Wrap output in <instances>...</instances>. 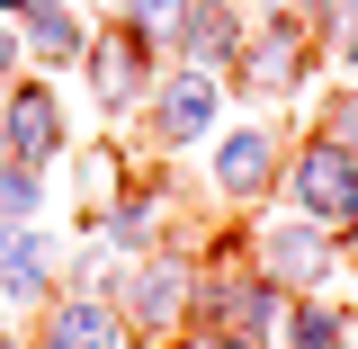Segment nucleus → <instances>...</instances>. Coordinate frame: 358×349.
Returning a JSON list of instances; mask_svg holds the SVG:
<instances>
[{
    "label": "nucleus",
    "mask_w": 358,
    "mask_h": 349,
    "mask_svg": "<svg viewBox=\"0 0 358 349\" xmlns=\"http://www.w3.org/2000/svg\"><path fill=\"white\" fill-rule=\"evenodd\" d=\"M36 197H45V171L0 162V233H9V224H36Z\"/></svg>",
    "instance_id": "2eb2a0df"
},
{
    "label": "nucleus",
    "mask_w": 358,
    "mask_h": 349,
    "mask_svg": "<svg viewBox=\"0 0 358 349\" xmlns=\"http://www.w3.org/2000/svg\"><path fill=\"white\" fill-rule=\"evenodd\" d=\"M152 72H162V54L134 45L126 27H108V36L81 45V81H90V99H99V117H134V108L152 99Z\"/></svg>",
    "instance_id": "0eeeda50"
},
{
    "label": "nucleus",
    "mask_w": 358,
    "mask_h": 349,
    "mask_svg": "<svg viewBox=\"0 0 358 349\" xmlns=\"http://www.w3.org/2000/svg\"><path fill=\"white\" fill-rule=\"evenodd\" d=\"M0 349H36V341H18V332H0Z\"/></svg>",
    "instance_id": "aec40b11"
},
{
    "label": "nucleus",
    "mask_w": 358,
    "mask_h": 349,
    "mask_svg": "<svg viewBox=\"0 0 358 349\" xmlns=\"http://www.w3.org/2000/svg\"><path fill=\"white\" fill-rule=\"evenodd\" d=\"M18 45L36 54V72H63V63H81L90 18L72 9V0H18Z\"/></svg>",
    "instance_id": "9b49d317"
},
{
    "label": "nucleus",
    "mask_w": 358,
    "mask_h": 349,
    "mask_svg": "<svg viewBox=\"0 0 358 349\" xmlns=\"http://www.w3.org/2000/svg\"><path fill=\"white\" fill-rule=\"evenodd\" d=\"M36 349H126V322L108 296H81V287H54L36 305Z\"/></svg>",
    "instance_id": "1a4fd4ad"
},
{
    "label": "nucleus",
    "mask_w": 358,
    "mask_h": 349,
    "mask_svg": "<svg viewBox=\"0 0 358 349\" xmlns=\"http://www.w3.org/2000/svg\"><path fill=\"white\" fill-rule=\"evenodd\" d=\"M117 322H126L134 349H171L188 322H197V251H179V242H152V251H134L117 269Z\"/></svg>",
    "instance_id": "f257e3e1"
},
{
    "label": "nucleus",
    "mask_w": 358,
    "mask_h": 349,
    "mask_svg": "<svg viewBox=\"0 0 358 349\" xmlns=\"http://www.w3.org/2000/svg\"><path fill=\"white\" fill-rule=\"evenodd\" d=\"M251 260H260L287 296H322L331 269H341V233L287 206V215H260V224H251Z\"/></svg>",
    "instance_id": "f03ea898"
},
{
    "label": "nucleus",
    "mask_w": 358,
    "mask_h": 349,
    "mask_svg": "<svg viewBox=\"0 0 358 349\" xmlns=\"http://www.w3.org/2000/svg\"><path fill=\"white\" fill-rule=\"evenodd\" d=\"M278 162H287V134L278 126H224L215 134V162H206V188H215V206H260L278 197Z\"/></svg>",
    "instance_id": "423d86ee"
},
{
    "label": "nucleus",
    "mask_w": 358,
    "mask_h": 349,
    "mask_svg": "<svg viewBox=\"0 0 358 349\" xmlns=\"http://www.w3.org/2000/svg\"><path fill=\"white\" fill-rule=\"evenodd\" d=\"M322 134L358 152V90H331V99H322Z\"/></svg>",
    "instance_id": "dca6fc26"
},
{
    "label": "nucleus",
    "mask_w": 358,
    "mask_h": 349,
    "mask_svg": "<svg viewBox=\"0 0 358 349\" xmlns=\"http://www.w3.org/2000/svg\"><path fill=\"white\" fill-rule=\"evenodd\" d=\"M296 9H313V0H296Z\"/></svg>",
    "instance_id": "5701e85b"
},
{
    "label": "nucleus",
    "mask_w": 358,
    "mask_h": 349,
    "mask_svg": "<svg viewBox=\"0 0 358 349\" xmlns=\"http://www.w3.org/2000/svg\"><path fill=\"white\" fill-rule=\"evenodd\" d=\"M179 9H188V0H126V9H117V27H126L134 45H152V54H171V36H179Z\"/></svg>",
    "instance_id": "4468645a"
},
{
    "label": "nucleus",
    "mask_w": 358,
    "mask_h": 349,
    "mask_svg": "<svg viewBox=\"0 0 358 349\" xmlns=\"http://www.w3.org/2000/svg\"><path fill=\"white\" fill-rule=\"evenodd\" d=\"M313 54H322V45L278 36V27H251L242 54L224 63V90H242V99H296V90L313 81Z\"/></svg>",
    "instance_id": "6e6552de"
},
{
    "label": "nucleus",
    "mask_w": 358,
    "mask_h": 349,
    "mask_svg": "<svg viewBox=\"0 0 358 349\" xmlns=\"http://www.w3.org/2000/svg\"><path fill=\"white\" fill-rule=\"evenodd\" d=\"M81 188H90V197H99V188L117 197V188H126V162H117V152H90V162H81Z\"/></svg>",
    "instance_id": "f3484780"
},
{
    "label": "nucleus",
    "mask_w": 358,
    "mask_h": 349,
    "mask_svg": "<svg viewBox=\"0 0 358 349\" xmlns=\"http://www.w3.org/2000/svg\"><path fill=\"white\" fill-rule=\"evenodd\" d=\"M63 99L45 90V72H18V81H0V162H27V171H54L63 162Z\"/></svg>",
    "instance_id": "20e7f679"
},
{
    "label": "nucleus",
    "mask_w": 358,
    "mask_h": 349,
    "mask_svg": "<svg viewBox=\"0 0 358 349\" xmlns=\"http://www.w3.org/2000/svg\"><path fill=\"white\" fill-rule=\"evenodd\" d=\"M331 341H350V313L322 305V296H287V322L268 349H331Z\"/></svg>",
    "instance_id": "ddd939ff"
},
{
    "label": "nucleus",
    "mask_w": 358,
    "mask_h": 349,
    "mask_svg": "<svg viewBox=\"0 0 358 349\" xmlns=\"http://www.w3.org/2000/svg\"><path fill=\"white\" fill-rule=\"evenodd\" d=\"M0 18H18V0H0Z\"/></svg>",
    "instance_id": "412c9836"
},
{
    "label": "nucleus",
    "mask_w": 358,
    "mask_h": 349,
    "mask_svg": "<svg viewBox=\"0 0 358 349\" xmlns=\"http://www.w3.org/2000/svg\"><path fill=\"white\" fill-rule=\"evenodd\" d=\"M54 296V242H45L36 224H9L0 233V305H45Z\"/></svg>",
    "instance_id": "f8f14e48"
},
{
    "label": "nucleus",
    "mask_w": 358,
    "mask_h": 349,
    "mask_svg": "<svg viewBox=\"0 0 358 349\" xmlns=\"http://www.w3.org/2000/svg\"><path fill=\"white\" fill-rule=\"evenodd\" d=\"M331 349H358V341H331Z\"/></svg>",
    "instance_id": "4be33fe9"
},
{
    "label": "nucleus",
    "mask_w": 358,
    "mask_h": 349,
    "mask_svg": "<svg viewBox=\"0 0 358 349\" xmlns=\"http://www.w3.org/2000/svg\"><path fill=\"white\" fill-rule=\"evenodd\" d=\"M278 197H287L296 215H313V224H341V215H350V197H358V152L313 126L305 143H287V162H278Z\"/></svg>",
    "instance_id": "7ed1b4c3"
},
{
    "label": "nucleus",
    "mask_w": 358,
    "mask_h": 349,
    "mask_svg": "<svg viewBox=\"0 0 358 349\" xmlns=\"http://www.w3.org/2000/svg\"><path fill=\"white\" fill-rule=\"evenodd\" d=\"M242 36H251V18H242L233 0H188V9H179L171 54H179V63H206V72H224V63L242 54Z\"/></svg>",
    "instance_id": "9d476101"
},
{
    "label": "nucleus",
    "mask_w": 358,
    "mask_h": 349,
    "mask_svg": "<svg viewBox=\"0 0 358 349\" xmlns=\"http://www.w3.org/2000/svg\"><path fill=\"white\" fill-rule=\"evenodd\" d=\"M18 63H27V45H18V27H0V81H18Z\"/></svg>",
    "instance_id": "6ab92c4d"
},
{
    "label": "nucleus",
    "mask_w": 358,
    "mask_h": 349,
    "mask_svg": "<svg viewBox=\"0 0 358 349\" xmlns=\"http://www.w3.org/2000/svg\"><path fill=\"white\" fill-rule=\"evenodd\" d=\"M179 349H268V341H242V332H215V322H188Z\"/></svg>",
    "instance_id": "a211bd4d"
},
{
    "label": "nucleus",
    "mask_w": 358,
    "mask_h": 349,
    "mask_svg": "<svg viewBox=\"0 0 358 349\" xmlns=\"http://www.w3.org/2000/svg\"><path fill=\"white\" fill-rule=\"evenodd\" d=\"M143 117H152V143L162 152H188V143H206L224 117V72L206 63H179V72H152V99H143Z\"/></svg>",
    "instance_id": "39448f33"
}]
</instances>
